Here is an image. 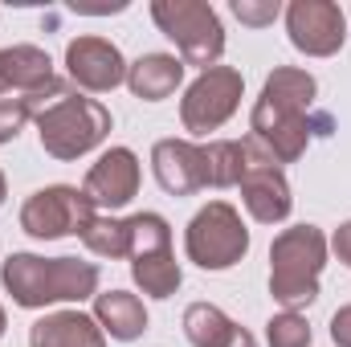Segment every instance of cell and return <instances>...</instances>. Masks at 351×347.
<instances>
[{
  "label": "cell",
  "mask_w": 351,
  "mask_h": 347,
  "mask_svg": "<svg viewBox=\"0 0 351 347\" xmlns=\"http://www.w3.org/2000/svg\"><path fill=\"white\" fill-rule=\"evenodd\" d=\"M315 94H319L315 74H306L298 66H278L265 78L262 94L250 110V139L278 168L294 164L306 152V143L315 135V123H311Z\"/></svg>",
  "instance_id": "1"
},
{
  "label": "cell",
  "mask_w": 351,
  "mask_h": 347,
  "mask_svg": "<svg viewBox=\"0 0 351 347\" xmlns=\"http://www.w3.org/2000/svg\"><path fill=\"white\" fill-rule=\"evenodd\" d=\"M0 282L16 307L41 311L53 302H86L98 294V265L82 258H41V254H8L0 265Z\"/></svg>",
  "instance_id": "2"
},
{
  "label": "cell",
  "mask_w": 351,
  "mask_h": 347,
  "mask_svg": "<svg viewBox=\"0 0 351 347\" xmlns=\"http://www.w3.org/2000/svg\"><path fill=\"white\" fill-rule=\"evenodd\" d=\"M327 265V237L319 225H290L269 246V298L286 311L311 307L319 298V278Z\"/></svg>",
  "instance_id": "3"
},
{
  "label": "cell",
  "mask_w": 351,
  "mask_h": 347,
  "mask_svg": "<svg viewBox=\"0 0 351 347\" xmlns=\"http://www.w3.org/2000/svg\"><path fill=\"white\" fill-rule=\"evenodd\" d=\"M110 135V110L98 98L62 94L37 115V139L53 160H78Z\"/></svg>",
  "instance_id": "4"
},
{
  "label": "cell",
  "mask_w": 351,
  "mask_h": 347,
  "mask_svg": "<svg viewBox=\"0 0 351 347\" xmlns=\"http://www.w3.org/2000/svg\"><path fill=\"white\" fill-rule=\"evenodd\" d=\"M152 21L180 49L184 66H200V74H204L221 62L225 25H221L213 4H204V0H152Z\"/></svg>",
  "instance_id": "5"
},
{
  "label": "cell",
  "mask_w": 351,
  "mask_h": 347,
  "mask_svg": "<svg viewBox=\"0 0 351 347\" xmlns=\"http://www.w3.org/2000/svg\"><path fill=\"white\" fill-rule=\"evenodd\" d=\"M184 254L200 270H229L250 254V229L229 200H208L184 229Z\"/></svg>",
  "instance_id": "6"
},
{
  "label": "cell",
  "mask_w": 351,
  "mask_h": 347,
  "mask_svg": "<svg viewBox=\"0 0 351 347\" xmlns=\"http://www.w3.org/2000/svg\"><path fill=\"white\" fill-rule=\"evenodd\" d=\"M135 246H131V278L152 298H172L184 282L180 261L172 254V225L160 213H135L131 217Z\"/></svg>",
  "instance_id": "7"
},
{
  "label": "cell",
  "mask_w": 351,
  "mask_h": 347,
  "mask_svg": "<svg viewBox=\"0 0 351 347\" xmlns=\"http://www.w3.org/2000/svg\"><path fill=\"white\" fill-rule=\"evenodd\" d=\"M98 217V208L90 204L82 188L70 184H49L37 188L25 204H21V229L37 241H58V237H82L90 221Z\"/></svg>",
  "instance_id": "8"
},
{
  "label": "cell",
  "mask_w": 351,
  "mask_h": 347,
  "mask_svg": "<svg viewBox=\"0 0 351 347\" xmlns=\"http://www.w3.org/2000/svg\"><path fill=\"white\" fill-rule=\"evenodd\" d=\"M241 94H245L241 70H233V66H213V70H204V74L188 86L184 102H180V123H184V131H188V135H208V131L225 127V123L237 115Z\"/></svg>",
  "instance_id": "9"
},
{
  "label": "cell",
  "mask_w": 351,
  "mask_h": 347,
  "mask_svg": "<svg viewBox=\"0 0 351 347\" xmlns=\"http://www.w3.org/2000/svg\"><path fill=\"white\" fill-rule=\"evenodd\" d=\"M290 45L306 58H335L348 41V21L335 0H290L286 4Z\"/></svg>",
  "instance_id": "10"
},
{
  "label": "cell",
  "mask_w": 351,
  "mask_h": 347,
  "mask_svg": "<svg viewBox=\"0 0 351 347\" xmlns=\"http://www.w3.org/2000/svg\"><path fill=\"white\" fill-rule=\"evenodd\" d=\"M241 200L250 208L254 221L262 225H278L290 217L294 208V196H290V184H286V172L265 156L254 139H245V176H241Z\"/></svg>",
  "instance_id": "11"
},
{
  "label": "cell",
  "mask_w": 351,
  "mask_h": 347,
  "mask_svg": "<svg viewBox=\"0 0 351 347\" xmlns=\"http://www.w3.org/2000/svg\"><path fill=\"white\" fill-rule=\"evenodd\" d=\"M66 74L74 86L90 90V94H106V90L127 82V62H123L114 41L86 33V37H74L66 45Z\"/></svg>",
  "instance_id": "12"
},
{
  "label": "cell",
  "mask_w": 351,
  "mask_h": 347,
  "mask_svg": "<svg viewBox=\"0 0 351 347\" xmlns=\"http://www.w3.org/2000/svg\"><path fill=\"white\" fill-rule=\"evenodd\" d=\"M139 180H143L139 156H135L131 147H110V152H102V156L90 164L82 192L90 196L94 208H123V204L135 200Z\"/></svg>",
  "instance_id": "13"
},
{
  "label": "cell",
  "mask_w": 351,
  "mask_h": 347,
  "mask_svg": "<svg viewBox=\"0 0 351 347\" xmlns=\"http://www.w3.org/2000/svg\"><path fill=\"white\" fill-rule=\"evenodd\" d=\"M66 82L58 78L53 62L37 45H8L0 49V98H25V94H62Z\"/></svg>",
  "instance_id": "14"
},
{
  "label": "cell",
  "mask_w": 351,
  "mask_h": 347,
  "mask_svg": "<svg viewBox=\"0 0 351 347\" xmlns=\"http://www.w3.org/2000/svg\"><path fill=\"white\" fill-rule=\"evenodd\" d=\"M152 172L168 196H192L204 188V147L188 139H160L152 147Z\"/></svg>",
  "instance_id": "15"
},
{
  "label": "cell",
  "mask_w": 351,
  "mask_h": 347,
  "mask_svg": "<svg viewBox=\"0 0 351 347\" xmlns=\"http://www.w3.org/2000/svg\"><path fill=\"white\" fill-rule=\"evenodd\" d=\"M29 347H106V335L94 323V315L53 311V315H45V319L33 323Z\"/></svg>",
  "instance_id": "16"
},
{
  "label": "cell",
  "mask_w": 351,
  "mask_h": 347,
  "mask_svg": "<svg viewBox=\"0 0 351 347\" xmlns=\"http://www.w3.org/2000/svg\"><path fill=\"white\" fill-rule=\"evenodd\" d=\"M94 323L102 327V335H110L119 344H131L147 331V311L135 294L106 290V294H94Z\"/></svg>",
  "instance_id": "17"
},
{
  "label": "cell",
  "mask_w": 351,
  "mask_h": 347,
  "mask_svg": "<svg viewBox=\"0 0 351 347\" xmlns=\"http://www.w3.org/2000/svg\"><path fill=\"white\" fill-rule=\"evenodd\" d=\"M184 82V62L172 53H143L127 66V86L143 102H164Z\"/></svg>",
  "instance_id": "18"
},
{
  "label": "cell",
  "mask_w": 351,
  "mask_h": 347,
  "mask_svg": "<svg viewBox=\"0 0 351 347\" xmlns=\"http://www.w3.org/2000/svg\"><path fill=\"white\" fill-rule=\"evenodd\" d=\"M237 331L241 327L213 302H192L184 311V335L192 347H229L237 339Z\"/></svg>",
  "instance_id": "19"
},
{
  "label": "cell",
  "mask_w": 351,
  "mask_h": 347,
  "mask_svg": "<svg viewBox=\"0 0 351 347\" xmlns=\"http://www.w3.org/2000/svg\"><path fill=\"white\" fill-rule=\"evenodd\" d=\"M245 176V139L204 143V188H233Z\"/></svg>",
  "instance_id": "20"
},
{
  "label": "cell",
  "mask_w": 351,
  "mask_h": 347,
  "mask_svg": "<svg viewBox=\"0 0 351 347\" xmlns=\"http://www.w3.org/2000/svg\"><path fill=\"white\" fill-rule=\"evenodd\" d=\"M82 246L98 258H131V246H135V229H131V217H94L86 229H82Z\"/></svg>",
  "instance_id": "21"
},
{
  "label": "cell",
  "mask_w": 351,
  "mask_h": 347,
  "mask_svg": "<svg viewBox=\"0 0 351 347\" xmlns=\"http://www.w3.org/2000/svg\"><path fill=\"white\" fill-rule=\"evenodd\" d=\"M311 323L298 311H282L265 323V344L269 347H311Z\"/></svg>",
  "instance_id": "22"
},
{
  "label": "cell",
  "mask_w": 351,
  "mask_h": 347,
  "mask_svg": "<svg viewBox=\"0 0 351 347\" xmlns=\"http://www.w3.org/2000/svg\"><path fill=\"white\" fill-rule=\"evenodd\" d=\"M233 12H237L241 25L262 29V25H274V21H278L282 4H278V0H233Z\"/></svg>",
  "instance_id": "23"
},
{
  "label": "cell",
  "mask_w": 351,
  "mask_h": 347,
  "mask_svg": "<svg viewBox=\"0 0 351 347\" xmlns=\"http://www.w3.org/2000/svg\"><path fill=\"white\" fill-rule=\"evenodd\" d=\"M331 339L335 347H351V307H339L331 315Z\"/></svg>",
  "instance_id": "24"
},
{
  "label": "cell",
  "mask_w": 351,
  "mask_h": 347,
  "mask_svg": "<svg viewBox=\"0 0 351 347\" xmlns=\"http://www.w3.org/2000/svg\"><path fill=\"white\" fill-rule=\"evenodd\" d=\"M331 250H335V258H339V261L351 270V221H343V225L335 229V237H331Z\"/></svg>",
  "instance_id": "25"
},
{
  "label": "cell",
  "mask_w": 351,
  "mask_h": 347,
  "mask_svg": "<svg viewBox=\"0 0 351 347\" xmlns=\"http://www.w3.org/2000/svg\"><path fill=\"white\" fill-rule=\"evenodd\" d=\"M229 347H258V339H254V335H250V331L241 327V331H237V339H233Z\"/></svg>",
  "instance_id": "26"
},
{
  "label": "cell",
  "mask_w": 351,
  "mask_h": 347,
  "mask_svg": "<svg viewBox=\"0 0 351 347\" xmlns=\"http://www.w3.org/2000/svg\"><path fill=\"white\" fill-rule=\"evenodd\" d=\"M4 196H8V184H4V172H0V204H4Z\"/></svg>",
  "instance_id": "27"
},
{
  "label": "cell",
  "mask_w": 351,
  "mask_h": 347,
  "mask_svg": "<svg viewBox=\"0 0 351 347\" xmlns=\"http://www.w3.org/2000/svg\"><path fill=\"white\" fill-rule=\"evenodd\" d=\"M4 327H8V319H4V307H0V335H4Z\"/></svg>",
  "instance_id": "28"
}]
</instances>
